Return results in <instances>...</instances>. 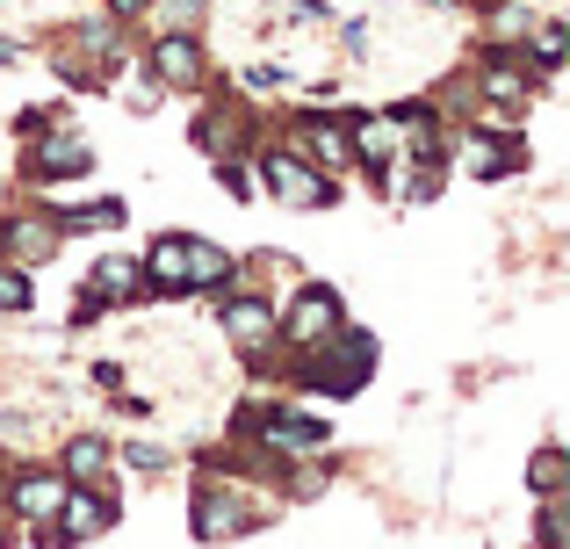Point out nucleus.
Listing matches in <instances>:
<instances>
[{"mask_svg":"<svg viewBox=\"0 0 570 549\" xmlns=\"http://www.w3.org/2000/svg\"><path fill=\"white\" fill-rule=\"evenodd\" d=\"M87 159H95V153H87V145L72 138V130H58V138H43L37 167H43V174H58V182H66V174H87Z\"/></svg>","mask_w":570,"mask_h":549,"instance_id":"9","label":"nucleus"},{"mask_svg":"<svg viewBox=\"0 0 570 549\" xmlns=\"http://www.w3.org/2000/svg\"><path fill=\"white\" fill-rule=\"evenodd\" d=\"M462 167H470V174H484V182H499V174L513 167V153H505V145H484V130H476V138L462 145Z\"/></svg>","mask_w":570,"mask_h":549,"instance_id":"13","label":"nucleus"},{"mask_svg":"<svg viewBox=\"0 0 570 549\" xmlns=\"http://www.w3.org/2000/svg\"><path fill=\"white\" fill-rule=\"evenodd\" d=\"M130 282H138V275H130L124 261H101V268H95V290H109V296H124Z\"/></svg>","mask_w":570,"mask_h":549,"instance_id":"19","label":"nucleus"},{"mask_svg":"<svg viewBox=\"0 0 570 549\" xmlns=\"http://www.w3.org/2000/svg\"><path fill=\"white\" fill-rule=\"evenodd\" d=\"M340 333V296L325 290V282H311L304 296H296V311L282 318V340H296V347H318V340Z\"/></svg>","mask_w":570,"mask_h":549,"instance_id":"2","label":"nucleus"},{"mask_svg":"<svg viewBox=\"0 0 570 549\" xmlns=\"http://www.w3.org/2000/svg\"><path fill=\"white\" fill-rule=\"evenodd\" d=\"M275 449H325V420H275Z\"/></svg>","mask_w":570,"mask_h":549,"instance_id":"14","label":"nucleus"},{"mask_svg":"<svg viewBox=\"0 0 570 549\" xmlns=\"http://www.w3.org/2000/svg\"><path fill=\"white\" fill-rule=\"evenodd\" d=\"M101 470H109V441H101V434H80V441L66 449V478H72V484H95Z\"/></svg>","mask_w":570,"mask_h":549,"instance_id":"10","label":"nucleus"},{"mask_svg":"<svg viewBox=\"0 0 570 549\" xmlns=\"http://www.w3.org/2000/svg\"><path fill=\"white\" fill-rule=\"evenodd\" d=\"M0 507H8V484H0Z\"/></svg>","mask_w":570,"mask_h":549,"instance_id":"20","label":"nucleus"},{"mask_svg":"<svg viewBox=\"0 0 570 549\" xmlns=\"http://www.w3.org/2000/svg\"><path fill=\"white\" fill-rule=\"evenodd\" d=\"M58 499H66V478H29L22 492H14V507H22L29 521H58Z\"/></svg>","mask_w":570,"mask_h":549,"instance_id":"11","label":"nucleus"},{"mask_svg":"<svg viewBox=\"0 0 570 549\" xmlns=\"http://www.w3.org/2000/svg\"><path fill=\"white\" fill-rule=\"evenodd\" d=\"M261 182L275 203H289V210H318V203H333V188H325V174L311 167L304 153H289V145H275V153L261 159Z\"/></svg>","mask_w":570,"mask_h":549,"instance_id":"1","label":"nucleus"},{"mask_svg":"<svg viewBox=\"0 0 570 549\" xmlns=\"http://www.w3.org/2000/svg\"><path fill=\"white\" fill-rule=\"evenodd\" d=\"M238 528H246V513L232 507V492L203 484V492H195V536H203V542H224V536H238Z\"/></svg>","mask_w":570,"mask_h":549,"instance_id":"6","label":"nucleus"},{"mask_svg":"<svg viewBox=\"0 0 570 549\" xmlns=\"http://www.w3.org/2000/svg\"><path fill=\"white\" fill-rule=\"evenodd\" d=\"M0 239L14 246V261H43V254H51V232H43V225H8Z\"/></svg>","mask_w":570,"mask_h":549,"instance_id":"15","label":"nucleus"},{"mask_svg":"<svg viewBox=\"0 0 570 549\" xmlns=\"http://www.w3.org/2000/svg\"><path fill=\"white\" fill-rule=\"evenodd\" d=\"M534 58H542V66H557V58H563V22H542V29H534Z\"/></svg>","mask_w":570,"mask_h":549,"instance_id":"18","label":"nucleus"},{"mask_svg":"<svg viewBox=\"0 0 570 549\" xmlns=\"http://www.w3.org/2000/svg\"><path fill=\"white\" fill-rule=\"evenodd\" d=\"M289 153L318 159V167H347L354 145H347V130H333V124H318V116H304V124H296V145H289Z\"/></svg>","mask_w":570,"mask_h":549,"instance_id":"5","label":"nucleus"},{"mask_svg":"<svg viewBox=\"0 0 570 549\" xmlns=\"http://www.w3.org/2000/svg\"><path fill=\"white\" fill-rule=\"evenodd\" d=\"M188 246L195 239H153V254H145L153 290H188Z\"/></svg>","mask_w":570,"mask_h":549,"instance_id":"7","label":"nucleus"},{"mask_svg":"<svg viewBox=\"0 0 570 549\" xmlns=\"http://www.w3.org/2000/svg\"><path fill=\"white\" fill-rule=\"evenodd\" d=\"M397 116H368V124L362 130H354V153H362L368 159V167H390V159H397Z\"/></svg>","mask_w":570,"mask_h":549,"instance_id":"8","label":"nucleus"},{"mask_svg":"<svg viewBox=\"0 0 570 549\" xmlns=\"http://www.w3.org/2000/svg\"><path fill=\"white\" fill-rule=\"evenodd\" d=\"M153 72L167 87H203V43L188 37V29H159L153 43Z\"/></svg>","mask_w":570,"mask_h":549,"instance_id":"4","label":"nucleus"},{"mask_svg":"<svg viewBox=\"0 0 570 549\" xmlns=\"http://www.w3.org/2000/svg\"><path fill=\"white\" fill-rule=\"evenodd\" d=\"M528 478H534V492L549 499V492H557V478H563V455H557V449H542V455H534V470H528Z\"/></svg>","mask_w":570,"mask_h":549,"instance_id":"17","label":"nucleus"},{"mask_svg":"<svg viewBox=\"0 0 570 549\" xmlns=\"http://www.w3.org/2000/svg\"><path fill=\"white\" fill-rule=\"evenodd\" d=\"M224 275H232V254L209 246V239H195L188 246V290H209V282H224Z\"/></svg>","mask_w":570,"mask_h":549,"instance_id":"12","label":"nucleus"},{"mask_svg":"<svg viewBox=\"0 0 570 549\" xmlns=\"http://www.w3.org/2000/svg\"><path fill=\"white\" fill-rule=\"evenodd\" d=\"M224 333H232L246 354H261L267 340H282V311L261 304V296H232V304H224Z\"/></svg>","mask_w":570,"mask_h":549,"instance_id":"3","label":"nucleus"},{"mask_svg":"<svg viewBox=\"0 0 570 549\" xmlns=\"http://www.w3.org/2000/svg\"><path fill=\"white\" fill-rule=\"evenodd\" d=\"M0 311H29V275L22 268H0Z\"/></svg>","mask_w":570,"mask_h":549,"instance_id":"16","label":"nucleus"}]
</instances>
